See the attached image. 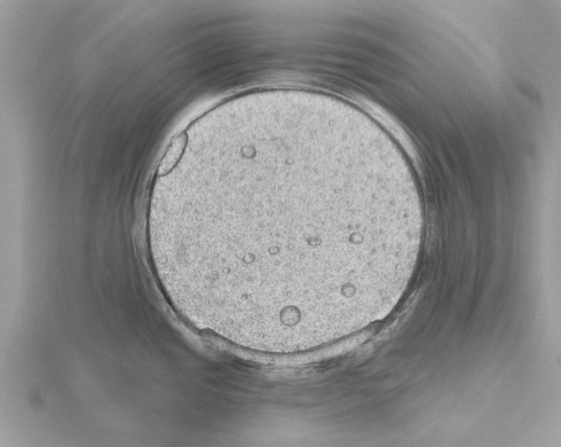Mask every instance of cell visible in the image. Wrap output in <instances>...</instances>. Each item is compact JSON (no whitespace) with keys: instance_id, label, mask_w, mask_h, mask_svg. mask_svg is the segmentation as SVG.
<instances>
[{"instance_id":"1","label":"cell","mask_w":561,"mask_h":447,"mask_svg":"<svg viewBox=\"0 0 561 447\" xmlns=\"http://www.w3.org/2000/svg\"><path fill=\"white\" fill-rule=\"evenodd\" d=\"M217 183L154 216L159 274L189 320L237 346L294 353L348 336L402 296L423 215L358 134L294 124L232 138Z\"/></svg>"},{"instance_id":"2","label":"cell","mask_w":561,"mask_h":447,"mask_svg":"<svg viewBox=\"0 0 561 447\" xmlns=\"http://www.w3.org/2000/svg\"><path fill=\"white\" fill-rule=\"evenodd\" d=\"M188 141L186 131L178 134L170 144L157 169L159 176H165L178 165L181 160Z\"/></svg>"}]
</instances>
